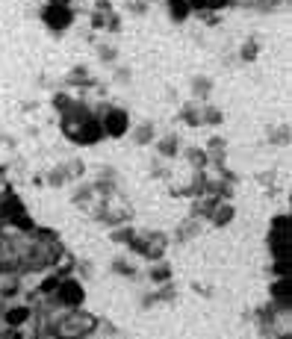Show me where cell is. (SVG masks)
I'll use <instances>...</instances> for the list:
<instances>
[{
    "mask_svg": "<svg viewBox=\"0 0 292 339\" xmlns=\"http://www.w3.org/2000/svg\"><path fill=\"white\" fill-rule=\"evenodd\" d=\"M45 24L47 27H53V30H62V27H68L71 24V9L65 3H50L45 9Z\"/></svg>",
    "mask_w": 292,
    "mask_h": 339,
    "instance_id": "obj_1",
    "label": "cell"
},
{
    "mask_svg": "<svg viewBox=\"0 0 292 339\" xmlns=\"http://www.w3.org/2000/svg\"><path fill=\"white\" fill-rule=\"evenodd\" d=\"M104 130L109 133V136H124V130H127V115H124L121 109H112V112H106Z\"/></svg>",
    "mask_w": 292,
    "mask_h": 339,
    "instance_id": "obj_2",
    "label": "cell"
},
{
    "mask_svg": "<svg viewBox=\"0 0 292 339\" xmlns=\"http://www.w3.org/2000/svg\"><path fill=\"white\" fill-rule=\"evenodd\" d=\"M59 295H62V301L68 307H77L83 301V289H80V283H74V281H65V283H59Z\"/></svg>",
    "mask_w": 292,
    "mask_h": 339,
    "instance_id": "obj_3",
    "label": "cell"
},
{
    "mask_svg": "<svg viewBox=\"0 0 292 339\" xmlns=\"http://www.w3.org/2000/svg\"><path fill=\"white\" fill-rule=\"evenodd\" d=\"M27 316H30L27 307H18V310H9V313H6V322H9V325H24Z\"/></svg>",
    "mask_w": 292,
    "mask_h": 339,
    "instance_id": "obj_4",
    "label": "cell"
},
{
    "mask_svg": "<svg viewBox=\"0 0 292 339\" xmlns=\"http://www.w3.org/2000/svg\"><path fill=\"white\" fill-rule=\"evenodd\" d=\"M168 6H171V15H174V18H186L189 15V3L186 0H171Z\"/></svg>",
    "mask_w": 292,
    "mask_h": 339,
    "instance_id": "obj_5",
    "label": "cell"
},
{
    "mask_svg": "<svg viewBox=\"0 0 292 339\" xmlns=\"http://www.w3.org/2000/svg\"><path fill=\"white\" fill-rule=\"evenodd\" d=\"M21 212V204L15 198H9V201H3V207H0V215H18Z\"/></svg>",
    "mask_w": 292,
    "mask_h": 339,
    "instance_id": "obj_6",
    "label": "cell"
},
{
    "mask_svg": "<svg viewBox=\"0 0 292 339\" xmlns=\"http://www.w3.org/2000/svg\"><path fill=\"white\" fill-rule=\"evenodd\" d=\"M275 295H281V298H286V295H289V283H286V274H283V281L275 286Z\"/></svg>",
    "mask_w": 292,
    "mask_h": 339,
    "instance_id": "obj_7",
    "label": "cell"
},
{
    "mask_svg": "<svg viewBox=\"0 0 292 339\" xmlns=\"http://www.w3.org/2000/svg\"><path fill=\"white\" fill-rule=\"evenodd\" d=\"M53 289H59V281L56 277H47V281L42 283V292H53Z\"/></svg>",
    "mask_w": 292,
    "mask_h": 339,
    "instance_id": "obj_8",
    "label": "cell"
},
{
    "mask_svg": "<svg viewBox=\"0 0 292 339\" xmlns=\"http://www.w3.org/2000/svg\"><path fill=\"white\" fill-rule=\"evenodd\" d=\"M192 9H210V0H192Z\"/></svg>",
    "mask_w": 292,
    "mask_h": 339,
    "instance_id": "obj_9",
    "label": "cell"
},
{
    "mask_svg": "<svg viewBox=\"0 0 292 339\" xmlns=\"http://www.w3.org/2000/svg\"><path fill=\"white\" fill-rule=\"evenodd\" d=\"M18 227H24V230H30L33 224H30V218H27V215H18Z\"/></svg>",
    "mask_w": 292,
    "mask_h": 339,
    "instance_id": "obj_10",
    "label": "cell"
},
{
    "mask_svg": "<svg viewBox=\"0 0 292 339\" xmlns=\"http://www.w3.org/2000/svg\"><path fill=\"white\" fill-rule=\"evenodd\" d=\"M275 227H278V230H286V218H283V215L281 218H275Z\"/></svg>",
    "mask_w": 292,
    "mask_h": 339,
    "instance_id": "obj_11",
    "label": "cell"
},
{
    "mask_svg": "<svg viewBox=\"0 0 292 339\" xmlns=\"http://www.w3.org/2000/svg\"><path fill=\"white\" fill-rule=\"evenodd\" d=\"M50 3H68V0H50Z\"/></svg>",
    "mask_w": 292,
    "mask_h": 339,
    "instance_id": "obj_12",
    "label": "cell"
}]
</instances>
